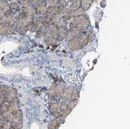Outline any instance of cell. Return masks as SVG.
<instances>
[{"instance_id": "obj_22", "label": "cell", "mask_w": 130, "mask_h": 129, "mask_svg": "<svg viewBox=\"0 0 130 129\" xmlns=\"http://www.w3.org/2000/svg\"><path fill=\"white\" fill-rule=\"evenodd\" d=\"M9 6H10V10H17L19 8V5H18V3L16 2H12L10 3L9 4Z\"/></svg>"}, {"instance_id": "obj_26", "label": "cell", "mask_w": 130, "mask_h": 129, "mask_svg": "<svg viewBox=\"0 0 130 129\" xmlns=\"http://www.w3.org/2000/svg\"><path fill=\"white\" fill-rule=\"evenodd\" d=\"M4 120H5V119H4V118H0V128H2L3 125H4Z\"/></svg>"}, {"instance_id": "obj_10", "label": "cell", "mask_w": 130, "mask_h": 129, "mask_svg": "<svg viewBox=\"0 0 130 129\" xmlns=\"http://www.w3.org/2000/svg\"><path fill=\"white\" fill-rule=\"evenodd\" d=\"M9 109L12 112H15L20 109V105L18 102V99H15L9 103Z\"/></svg>"}, {"instance_id": "obj_21", "label": "cell", "mask_w": 130, "mask_h": 129, "mask_svg": "<svg viewBox=\"0 0 130 129\" xmlns=\"http://www.w3.org/2000/svg\"><path fill=\"white\" fill-rule=\"evenodd\" d=\"M8 86H5V85L0 84V94L4 95L5 94L6 91H7Z\"/></svg>"}, {"instance_id": "obj_16", "label": "cell", "mask_w": 130, "mask_h": 129, "mask_svg": "<svg viewBox=\"0 0 130 129\" xmlns=\"http://www.w3.org/2000/svg\"><path fill=\"white\" fill-rule=\"evenodd\" d=\"M27 27V30L28 31H30V32H35L37 31V29H36V26H35V24L33 22H31L28 24L26 26Z\"/></svg>"}, {"instance_id": "obj_30", "label": "cell", "mask_w": 130, "mask_h": 129, "mask_svg": "<svg viewBox=\"0 0 130 129\" xmlns=\"http://www.w3.org/2000/svg\"><path fill=\"white\" fill-rule=\"evenodd\" d=\"M68 2H72V1H73V0H67Z\"/></svg>"}, {"instance_id": "obj_6", "label": "cell", "mask_w": 130, "mask_h": 129, "mask_svg": "<svg viewBox=\"0 0 130 129\" xmlns=\"http://www.w3.org/2000/svg\"><path fill=\"white\" fill-rule=\"evenodd\" d=\"M80 32H81V31L78 30L77 28H71V30L67 31L65 37L67 38V40L68 41H70V40H73V38L78 37V35L80 34Z\"/></svg>"}, {"instance_id": "obj_13", "label": "cell", "mask_w": 130, "mask_h": 129, "mask_svg": "<svg viewBox=\"0 0 130 129\" xmlns=\"http://www.w3.org/2000/svg\"><path fill=\"white\" fill-rule=\"evenodd\" d=\"M83 12H84V10H83L81 7L79 8H78V9H76V10H75L70 11L71 17H75L80 16V15H83Z\"/></svg>"}, {"instance_id": "obj_25", "label": "cell", "mask_w": 130, "mask_h": 129, "mask_svg": "<svg viewBox=\"0 0 130 129\" xmlns=\"http://www.w3.org/2000/svg\"><path fill=\"white\" fill-rule=\"evenodd\" d=\"M20 2L23 6H27L28 3L30 2V0H20Z\"/></svg>"}, {"instance_id": "obj_31", "label": "cell", "mask_w": 130, "mask_h": 129, "mask_svg": "<svg viewBox=\"0 0 130 129\" xmlns=\"http://www.w3.org/2000/svg\"><path fill=\"white\" fill-rule=\"evenodd\" d=\"M1 1H4V0H0V2H1Z\"/></svg>"}, {"instance_id": "obj_32", "label": "cell", "mask_w": 130, "mask_h": 129, "mask_svg": "<svg viewBox=\"0 0 130 129\" xmlns=\"http://www.w3.org/2000/svg\"><path fill=\"white\" fill-rule=\"evenodd\" d=\"M0 129H3V128H0Z\"/></svg>"}, {"instance_id": "obj_7", "label": "cell", "mask_w": 130, "mask_h": 129, "mask_svg": "<svg viewBox=\"0 0 130 129\" xmlns=\"http://www.w3.org/2000/svg\"><path fill=\"white\" fill-rule=\"evenodd\" d=\"M22 12L24 13L26 15L29 16V17H33V16L36 13L35 8L33 7L32 6H26L25 7L23 8Z\"/></svg>"}, {"instance_id": "obj_29", "label": "cell", "mask_w": 130, "mask_h": 129, "mask_svg": "<svg viewBox=\"0 0 130 129\" xmlns=\"http://www.w3.org/2000/svg\"><path fill=\"white\" fill-rule=\"evenodd\" d=\"M0 118H2V113L0 112Z\"/></svg>"}, {"instance_id": "obj_5", "label": "cell", "mask_w": 130, "mask_h": 129, "mask_svg": "<svg viewBox=\"0 0 130 129\" xmlns=\"http://www.w3.org/2000/svg\"><path fill=\"white\" fill-rule=\"evenodd\" d=\"M15 30L10 25L0 24V35L13 34Z\"/></svg>"}, {"instance_id": "obj_9", "label": "cell", "mask_w": 130, "mask_h": 129, "mask_svg": "<svg viewBox=\"0 0 130 129\" xmlns=\"http://www.w3.org/2000/svg\"><path fill=\"white\" fill-rule=\"evenodd\" d=\"M0 9L5 13V15L9 13L10 10L9 4H8L7 2H6L4 1H1L0 2Z\"/></svg>"}, {"instance_id": "obj_1", "label": "cell", "mask_w": 130, "mask_h": 129, "mask_svg": "<svg viewBox=\"0 0 130 129\" xmlns=\"http://www.w3.org/2000/svg\"><path fill=\"white\" fill-rule=\"evenodd\" d=\"M89 35L90 32L87 31V30L83 32H80V34L78 37L69 41L68 43L69 48L71 50H78L81 49L89 42Z\"/></svg>"}, {"instance_id": "obj_28", "label": "cell", "mask_w": 130, "mask_h": 129, "mask_svg": "<svg viewBox=\"0 0 130 129\" xmlns=\"http://www.w3.org/2000/svg\"><path fill=\"white\" fill-rule=\"evenodd\" d=\"M4 15H5V13H4V12H3L2 10L0 9V19H2V18L4 16Z\"/></svg>"}, {"instance_id": "obj_23", "label": "cell", "mask_w": 130, "mask_h": 129, "mask_svg": "<svg viewBox=\"0 0 130 129\" xmlns=\"http://www.w3.org/2000/svg\"><path fill=\"white\" fill-rule=\"evenodd\" d=\"M58 4L61 6L62 8H64L66 6H67L68 1L67 0H59L58 1Z\"/></svg>"}, {"instance_id": "obj_2", "label": "cell", "mask_w": 130, "mask_h": 129, "mask_svg": "<svg viewBox=\"0 0 130 129\" xmlns=\"http://www.w3.org/2000/svg\"><path fill=\"white\" fill-rule=\"evenodd\" d=\"M10 122L13 124L12 129H21L22 127V112L21 110H18L13 112L10 118Z\"/></svg>"}, {"instance_id": "obj_27", "label": "cell", "mask_w": 130, "mask_h": 129, "mask_svg": "<svg viewBox=\"0 0 130 129\" xmlns=\"http://www.w3.org/2000/svg\"><path fill=\"white\" fill-rule=\"evenodd\" d=\"M3 102H4V95L0 94V105L2 104Z\"/></svg>"}, {"instance_id": "obj_15", "label": "cell", "mask_w": 130, "mask_h": 129, "mask_svg": "<svg viewBox=\"0 0 130 129\" xmlns=\"http://www.w3.org/2000/svg\"><path fill=\"white\" fill-rule=\"evenodd\" d=\"M34 24H35V26H36V29L37 30H41L44 28V25H43V23L40 21V20H35L34 22Z\"/></svg>"}, {"instance_id": "obj_24", "label": "cell", "mask_w": 130, "mask_h": 129, "mask_svg": "<svg viewBox=\"0 0 130 129\" xmlns=\"http://www.w3.org/2000/svg\"><path fill=\"white\" fill-rule=\"evenodd\" d=\"M30 2L32 3L33 5H35L36 6L43 3V0H30Z\"/></svg>"}, {"instance_id": "obj_14", "label": "cell", "mask_w": 130, "mask_h": 129, "mask_svg": "<svg viewBox=\"0 0 130 129\" xmlns=\"http://www.w3.org/2000/svg\"><path fill=\"white\" fill-rule=\"evenodd\" d=\"M60 126V122L57 119H53L51 120L50 124L48 125L49 129H58V127Z\"/></svg>"}, {"instance_id": "obj_17", "label": "cell", "mask_w": 130, "mask_h": 129, "mask_svg": "<svg viewBox=\"0 0 130 129\" xmlns=\"http://www.w3.org/2000/svg\"><path fill=\"white\" fill-rule=\"evenodd\" d=\"M58 1L59 0H46V6L47 8L53 7V6H54L58 4Z\"/></svg>"}, {"instance_id": "obj_20", "label": "cell", "mask_w": 130, "mask_h": 129, "mask_svg": "<svg viewBox=\"0 0 130 129\" xmlns=\"http://www.w3.org/2000/svg\"><path fill=\"white\" fill-rule=\"evenodd\" d=\"M58 31H59V37H65L66 36V34H67V30L64 27L60 28V29H58Z\"/></svg>"}, {"instance_id": "obj_19", "label": "cell", "mask_w": 130, "mask_h": 129, "mask_svg": "<svg viewBox=\"0 0 130 129\" xmlns=\"http://www.w3.org/2000/svg\"><path fill=\"white\" fill-rule=\"evenodd\" d=\"M77 103H78V99H71V100H70L68 106H69V108L71 110H72L73 108H74V107L76 106Z\"/></svg>"}, {"instance_id": "obj_4", "label": "cell", "mask_w": 130, "mask_h": 129, "mask_svg": "<svg viewBox=\"0 0 130 129\" xmlns=\"http://www.w3.org/2000/svg\"><path fill=\"white\" fill-rule=\"evenodd\" d=\"M49 111L55 119L60 117V110L58 104L55 102H51L49 104Z\"/></svg>"}, {"instance_id": "obj_18", "label": "cell", "mask_w": 130, "mask_h": 129, "mask_svg": "<svg viewBox=\"0 0 130 129\" xmlns=\"http://www.w3.org/2000/svg\"><path fill=\"white\" fill-rule=\"evenodd\" d=\"M15 30L20 34L24 35L27 31V27L26 26H18V27H15Z\"/></svg>"}, {"instance_id": "obj_11", "label": "cell", "mask_w": 130, "mask_h": 129, "mask_svg": "<svg viewBox=\"0 0 130 129\" xmlns=\"http://www.w3.org/2000/svg\"><path fill=\"white\" fill-rule=\"evenodd\" d=\"M81 6V0H73L72 4L69 6V11H73L78 9Z\"/></svg>"}, {"instance_id": "obj_3", "label": "cell", "mask_w": 130, "mask_h": 129, "mask_svg": "<svg viewBox=\"0 0 130 129\" xmlns=\"http://www.w3.org/2000/svg\"><path fill=\"white\" fill-rule=\"evenodd\" d=\"M65 95H66V99H78V90L75 87L73 86H68L67 88H65Z\"/></svg>"}, {"instance_id": "obj_8", "label": "cell", "mask_w": 130, "mask_h": 129, "mask_svg": "<svg viewBox=\"0 0 130 129\" xmlns=\"http://www.w3.org/2000/svg\"><path fill=\"white\" fill-rule=\"evenodd\" d=\"M46 10H47V7L44 4H40L39 5L36 6H35V11H36V13H38L41 15H46Z\"/></svg>"}, {"instance_id": "obj_12", "label": "cell", "mask_w": 130, "mask_h": 129, "mask_svg": "<svg viewBox=\"0 0 130 129\" xmlns=\"http://www.w3.org/2000/svg\"><path fill=\"white\" fill-rule=\"evenodd\" d=\"M92 4V0H81V6L84 10L89 9Z\"/></svg>"}]
</instances>
